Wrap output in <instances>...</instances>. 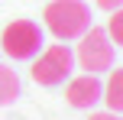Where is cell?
<instances>
[{"mask_svg":"<svg viewBox=\"0 0 123 120\" xmlns=\"http://www.w3.org/2000/svg\"><path fill=\"white\" fill-rule=\"evenodd\" d=\"M42 19H45V29L58 42H68L91 29V6L84 0H52L45 6Z\"/></svg>","mask_w":123,"mask_h":120,"instance_id":"6da1fadb","label":"cell"},{"mask_svg":"<svg viewBox=\"0 0 123 120\" xmlns=\"http://www.w3.org/2000/svg\"><path fill=\"white\" fill-rule=\"evenodd\" d=\"M42 49V26L36 19H13L3 26L0 32V52L13 58V62H26V58H36Z\"/></svg>","mask_w":123,"mask_h":120,"instance_id":"7a4b0ae2","label":"cell"},{"mask_svg":"<svg viewBox=\"0 0 123 120\" xmlns=\"http://www.w3.org/2000/svg\"><path fill=\"white\" fill-rule=\"evenodd\" d=\"M78 39H81V42H78L74 58H78L81 71L97 75V71H110L113 68V42H110V36H107V29L91 26V29L81 32Z\"/></svg>","mask_w":123,"mask_h":120,"instance_id":"3957f363","label":"cell"},{"mask_svg":"<svg viewBox=\"0 0 123 120\" xmlns=\"http://www.w3.org/2000/svg\"><path fill=\"white\" fill-rule=\"evenodd\" d=\"M71 65H74V52L68 45H49V49L39 52V58L32 62V81L42 84V88H58L68 75H71Z\"/></svg>","mask_w":123,"mask_h":120,"instance_id":"277c9868","label":"cell"},{"mask_svg":"<svg viewBox=\"0 0 123 120\" xmlns=\"http://www.w3.org/2000/svg\"><path fill=\"white\" fill-rule=\"evenodd\" d=\"M100 97H104V81L97 75H87V71L78 75V78H71L68 88H65V101L71 107H78V110H91Z\"/></svg>","mask_w":123,"mask_h":120,"instance_id":"5b68a950","label":"cell"},{"mask_svg":"<svg viewBox=\"0 0 123 120\" xmlns=\"http://www.w3.org/2000/svg\"><path fill=\"white\" fill-rule=\"evenodd\" d=\"M100 101L107 104V110L123 114V68H110V75L104 81V97Z\"/></svg>","mask_w":123,"mask_h":120,"instance_id":"8992f818","label":"cell"},{"mask_svg":"<svg viewBox=\"0 0 123 120\" xmlns=\"http://www.w3.org/2000/svg\"><path fill=\"white\" fill-rule=\"evenodd\" d=\"M16 97H19V75L10 65H0V107L13 104Z\"/></svg>","mask_w":123,"mask_h":120,"instance_id":"52a82bcc","label":"cell"},{"mask_svg":"<svg viewBox=\"0 0 123 120\" xmlns=\"http://www.w3.org/2000/svg\"><path fill=\"white\" fill-rule=\"evenodd\" d=\"M107 36L113 45H123V6L110 13V23H107Z\"/></svg>","mask_w":123,"mask_h":120,"instance_id":"ba28073f","label":"cell"},{"mask_svg":"<svg viewBox=\"0 0 123 120\" xmlns=\"http://www.w3.org/2000/svg\"><path fill=\"white\" fill-rule=\"evenodd\" d=\"M97 6H100V10H107V13H113V10H120V6H123V0H97Z\"/></svg>","mask_w":123,"mask_h":120,"instance_id":"9c48e42d","label":"cell"},{"mask_svg":"<svg viewBox=\"0 0 123 120\" xmlns=\"http://www.w3.org/2000/svg\"><path fill=\"white\" fill-rule=\"evenodd\" d=\"M87 120H123L120 114H113V110H107V114H91Z\"/></svg>","mask_w":123,"mask_h":120,"instance_id":"30bf717a","label":"cell"}]
</instances>
